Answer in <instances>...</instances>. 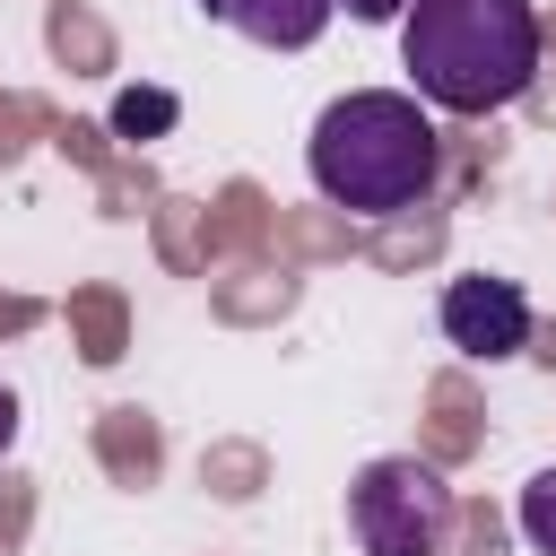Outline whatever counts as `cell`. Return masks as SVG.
Returning <instances> with one entry per match:
<instances>
[{
	"label": "cell",
	"instance_id": "1",
	"mask_svg": "<svg viewBox=\"0 0 556 556\" xmlns=\"http://www.w3.org/2000/svg\"><path fill=\"white\" fill-rule=\"evenodd\" d=\"M304 165H313V191L348 217H400L434 191L443 174V139H434V113L400 87H356L339 104H321L313 139H304Z\"/></svg>",
	"mask_w": 556,
	"mask_h": 556
},
{
	"label": "cell",
	"instance_id": "2",
	"mask_svg": "<svg viewBox=\"0 0 556 556\" xmlns=\"http://www.w3.org/2000/svg\"><path fill=\"white\" fill-rule=\"evenodd\" d=\"M400 61L434 113H504L539 78V9L530 0H408Z\"/></svg>",
	"mask_w": 556,
	"mask_h": 556
},
{
	"label": "cell",
	"instance_id": "3",
	"mask_svg": "<svg viewBox=\"0 0 556 556\" xmlns=\"http://www.w3.org/2000/svg\"><path fill=\"white\" fill-rule=\"evenodd\" d=\"M348 530L365 556H443L452 539V486L417 452H382L348 478Z\"/></svg>",
	"mask_w": 556,
	"mask_h": 556
},
{
	"label": "cell",
	"instance_id": "4",
	"mask_svg": "<svg viewBox=\"0 0 556 556\" xmlns=\"http://www.w3.org/2000/svg\"><path fill=\"white\" fill-rule=\"evenodd\" d=\"M443 339L460 348V356H478V365H504V356H521L530 348V295L513 287V278H452L443 287Z\"/></svg>",
	"mask_w": 556,
	"mask_h": 556
},
{
	"label": "cell",
	"instance_id": "5",
	"mask_svg": "<svg viewBox=\"0 0 556 556\" xmlns=\"http://www.w3.org/2000/svg\"><path fill=\"white\" fill-rule=\"evenodd\" d=\"M226 17H235V35L261 43V52H304V43H321V26L339 17V0H226Z\"/></svg>",
	"mask_w": 556,
	"mask_h": 556
},
{
	"label": "cell",
	"instance_id": "6",
	"mask_svg": "<svg viewBox=\"0 0 556 556\" xmlns=\"http://www.w3.org/2000/svg\"><path fill=\"white\" fill-rule=\"evenodd\" d=\"M174 122H182V104H174L165 87H122V96H113V130H122V139H165Z\"/></svg>",
	"mask_w": 556,
	"mask_h": 556
},
{
	"label": "cell",
	"instance_id": "7",
	"mask_svg": "<svg viewBox=\"0 0 556 556\" xmlns=\"http://www.w3.org/2000/svg\"><path fill=\"white\" fill-rule=\"evenodd\" d=\"M521 539H530L539 556H556V469H539V478L521 486Z\"/></svg>",
	"mask_w": 556,
	"mask_h": 556
},
{
	"label": "cell",
	"instance_id": "8",
	"mask_svg": "<svg viewBox=\"0 0 556 556\" xmlns=\"http://www.w3.org/2000/svg\"><path fill=\"white\" fill-rule=\"evenodd\" d=\"M348 17H365V26H391V17H408V0H348Z\"/></svg>",
	"mask_w": 556,
	"mask_h": 556
},
{
	"label": "cell",
	"instance_id": "9",
	"mask_svg": "<svg viewBox=\"0 0 556 556\" xmlns=\"http://www.w3.org/2000/svg\"><path fill=\"white\" fill-rule=\"evenodd\" d=\"M9 443H17V391L0 382V460H9Z\"/></svg>",
	"mask_w": 556,
	"mask_h": 556
},
{
	"label": "cell",
	"instance_id": "10",
	"mask_svg": "<svg viewBox=\"0 0 556 556\" xmlns=\"http://www.w3.org/2000/svg\"><path fill=\"white\" fill-rule=\"evenodd\" d=\"M208 9H226V0H208Z\"/></svg>",
	"mask_w": 556,
	"mask_h": 556
}]
</instances>
